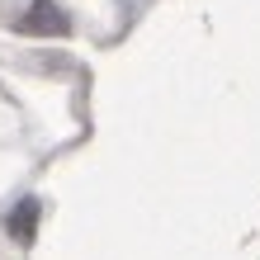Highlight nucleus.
<instances>
[{
  "mask_svg": "<svg viewBox=\"0 0 260 260\" xmlns=\"http://www.w3.org/2000/svg\"><path fill=\"white\" fill-rule=\"evenodd\" d=\"M14 28H19V34H28V38H67V34H71V19L52 5V0H34V5H28V14H24Z\"/></svg>",
  "mask_w": 260,
  "mask_h": 260,
  "instance_id": "nucleus-1",
  "label": "nucleus"
},
{
  "mask_svg": "<svg viewBox=\"0 0 260 260\" xmlns=\"http://www.w3.org/2000/svg\"><path fill=\"white\" fill-rule=\"evenodd\" d=\"M34 232H38V199H24L10 213V237L14 241H34Z\"/></svg>",
  "mask_w": 260,
  "mask_h": 260,
  "instance_id": "nucleus-2",
  "label": "nucleus"
}]
</instances>
